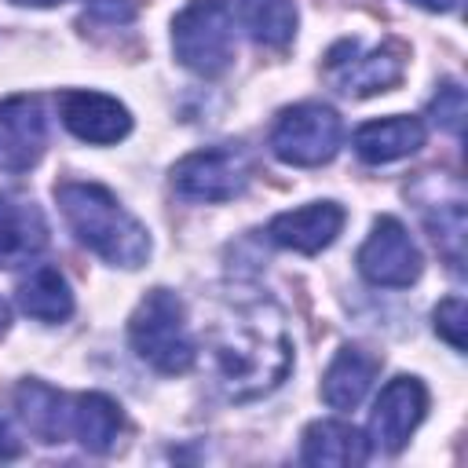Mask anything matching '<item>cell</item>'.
Returning a JSON list of instances; mask_svg holds the SVG:
<instances>
[{"instance_id":"9","label":"cell","mask_w":468,"mask_h":468,"mask_svg":"<svg viewBox=\"0 0 468 468\" xmlns=\"http://www.w3.org/2000/svg\"><path fill=\"white\" fill-rule=\"evenodd\" d=\"M428 413V391L417 377H391L369 413V446L399 453Z\"/></svg>"},{"instance_id":"23","label":"cell","mask_w":468,"mask_h":468,"mask_svg":"<svg viewBox=\"0 0 468 468\" xmlns=\"http://www.w3.org/2000/svg\"><path fill=\"white\" fill-rule=\"evenodd\" d=\"M464 329H468L464 300H461V296H446V300L435 307V333H439L453 351H464Z\"/></svg>"},{"instance_id":"26","label":"cell","mask_w":468,"mask_h":468,"mask_svg":"<svg viewBox=\"0 0 468 468\" xmlns=\"http://www.w3.org/2000/svg\"><path fill=\"white\" fill-rule=\"evenodd\" d=\"M410 4H417L424 11H457L461 7V0H410Z\"/></svg>"},{"instance_id":"27","label":"cell","mask_w":468,"mask_h":468,"mask_svg":"<svg viewBox=\"0 0 468 468\" xmlns=\"http://www.w3.org/2000/svg\"><path fill=\"white\" fill-rule=\"evenodd\" d=\"M11 4H26V7H55V4H66V0H11Z\"/></svg>"},{"instance_id":"18","label":"cell","mask_w":468,"mask_h":468,"mask_svg":"<svg viewBox=\"0 0 468 468\" xmlns=\"http://www.w3.org/2000/svg\"><path fill=\"white\" fill-rule=\"evenodd\" d=\"M18 307L37 322H66L73 314V292L69 282L51 263L29 267V274L18 278Z\"/></svg>"},{"instance_id":"19","label":"cell","mask_w":468,"mask_h":468,"mask_svg":"<svg viewBox=\"0 0 468 468\" xmlns=\"http://www.w3.org/2000/svg\"><path fill=\"white\" fill-rule=\"evenodd\" d=\"M15 406L26 428L40 442H62L66 439V395L48 388L44 380H22L15 388Z\"/></svg>"},{"instance_id":"15","label":"cell","mask_w":468,"mask_h":468,"mask_svg":"<svg viewBox=\"0 0 468 468\" xmlns=\"http://www.w3.org/2000/svg\"><path fill=\"white\" fill-rule=\"evenodd\" d=\"M424 146V124L417 117H380L355 132V154L366 165H388L399 157H410Z\"/></svg>"},{"instance_id":"4","label":"cell","mask_w":468,"mask_h":468,"mask_svg":"<svg viewBox=\"0 0 468 468\" xmlns=\"http://www.w3.org/2000/svg\"><path fill=\"white\" fill-rule=\"evenodd\" d=\"M176 58L197 77H219L234 62V7L223 0H190L172 18Z\"/></svg>"},{"instance_id":"25","label":"cell","mask_w":468,"mask_h":468,"mask_svg":"<svg viewBox=\"0 0 468 468\" xmlns=\"http://www.w3.org/2000/svg\"><path fill=\"white\" fill-rule=\"evenodd\" d=\"M22 453V435L15 428V420L0 410V457H18Z\"/></svg>"},{"instance_id":"22","label":"cell","mask_w":468,"mask_h":468,"mask_svg":"<svg viewBox=\"0 0 468 468\" xmlns=\"http://www.w3.org/2000/svg\"><path fill=\"white\" fill-rule=\"evenodd\" d=\"M431 121L453 135H461V124H464V88L457 80H446L439 88V95L431 99Z\"/></svg>"},{"instance_id":"5","label":"cell","mask_w":468,"mask_h":468,"mask_svg":"<svg viewBox=\"0 0 468 468\" xmlns=\"http://www.w3.org/2000/svg\"><path fill=\"white\" fill-rule=\"evenodd\" d=\"M340 139H344V124L336 110L322 102H296L278 113L271 128V154L285 165L314 168L340 150Z\"/></svg>"},{"instance_id":"8","label":"cell","mask_w":468,"mask_h":468,"mask_svg":"<svg viewBox=\"0 0 468 468\" xmlns=\"http://www.w3.org/2000/svg\"><path fill=\"white\" fill-rule=\"evenodd\" d=\"M420 249L410 238V230L395 219V216H380L366 238V245L358 249V271L366 282L380 285V289H406L420 278Z\"/></svg>"},{"instance_id":"14","label":"cell","mask_w":468,"mask_h":468,"mask_svg":"<svg viewBox=\"0 0 468 468\" xmlns=\"http://www.w3.org/2000/svg\"><path fill=\"white\" fill-rule=\"evenodd\" d=\"M48 245L44 212L15 194H0V267L29 263Z\"/></svg>"},{"instance_id":"28","label":"cell","mask_w":468,"mask_h":468,"mask_svg":"<svg viewBox=\"0 0 468 468\" xmlns=\"http://www.w3.org/2000/svg\"><path fill=\"white\" fill-rule=\"evenodd\" d=\"M7 318H11V311H7V303H4V300H0V333H4V329H7Z\"/></svg>"},{"instance_id":"1","label":"cell","mask_w":468,"mask_h":468,"mask_svg":"<svg viewBox=\"0 0 468 468\" xmlns=\"http://www.w3.org/2000/svg\"><path fill=\"white\" fill-rule=\"evenodd\" d=\"M212 362L219 388L234 402L274 391L292 369V340L274 303L238 307L212 329Z\"/></svg>"},{"instance_id":"16","label":"cell","mask_w":468,"mask_h":468,"mask_svg":"<svg viewBox=\"0 0 468 468\" xmlns=\"http://www.w3.org/2000/svg\"><path fill=\"white\" fill-rule=\"evenodd\" d=\"M300 457L307 464H333V468H355L369 457V439L344 424V420H314L303 431Z\"/></svg>"},{"instance_id":"11","label":"cell","mask_w":468,"mask_h":468,"mask_svg":"<svg viewBox=\"0 0 468 468\" xmlns=\"http://www.w3.org/2000/svg\"><path fill=\"white\" fill-rule=\"evenodd\" d=\"M58 113H62V124L80 143L110 146L132 132V113L124 110V102H117L113 95H102V91H84V88L62 91Z\"/></svg>"},{"instance_id":"21","label":"cell","mask_w":468,"mask_h":468,"mask_svg":"<svg viewBox=\"0 0 468 468\" xmlns=\"http://www.w3.org/2000/svg\"><path fill=\"white\" fill-rule=\"evenodd\" d=\"M420 216L435 238V245L450 260V267L461 271V263H464V194H461V186L453 190L450 201L446 197H439V201L420 197Z\"/></svg>"},{"instance_id":"13","label":"cell","mask_w":468,"mask_h":468,"mask_svg":"<svg viewBox=\"0 0 468 468\" xmlns=\"http://www.w3.org/2000/svg\"><path fill=\"white\" fill-rule=\"evenodd\" d=\"M124 431L121 406L102 391L66 395V439H77L91 453H110Z\"/></svg>"},{"instance_id":"3","label":"cell","mask_w":468,"mask_h":468,"mask_svg":"<svg viewBox=\"0 0 468 468\" xmlns=\"http://www.w3.org/2000/svg\"><path fill=\"white\" fill-rule=\"evenodd\" d=\"M132 351L157 373H186L194 366V336L183 300L172 289H150L128 318Z\"/></svg>"},{"instance_id":"17","label":"cell","mask_w":468,"mask_h":468,"mask_svg":"<svg viewBox=\"0 0 468 468\" xmlns=\"http://www.w3.org/2000/svg\"><path fill=\"white\" fill-rule=\"evenodd\" d=\"M380 369V358L362 347H340L322 377V399L333 410H355L366 391L373 388V377Z\"/></svg>"},{"instance_id":"2","label":"cell","mask_w":468,"mask_h":468,"mask_svg":"<svg viewBox=\"0 0 468 468\" xmlns=\"http://www.w3.org/2000/svg\"><path fill=\"white\" fill-rule=\"evenodd\" d=\"M55 197L77 241L88 245L95 256H102L113 267H128V271L146 263L150 256L146 227L102 183L66 179L55 186Z\"/></svg>"},{"instance_id":"24","label":"cell","mask_w":468,"mask_h":468,"mask_svg":"<svg viewBox=\"0 0 468 468\" xmlns=\"http://www.w3.org/2000/svg\"><path fill=\"white\" fill-rule=\"evenodd\" d=\"M139 11V0H88V15L110 26H124L132 22Z\"/></svg>"},{"instance_id":"10","label":"cell","mask_w":468,"mask_h":468,"mask_svg":"<svg viewBox=\"0 0 468 468\" xmlns=\"http://www.w3.org/2000/svg\"><path fill=\"white\" fill-rule=\"evenodd\" d=\"M48 143V121L37 95H11L0 102V168L26 172Z\"/></svg>"},{"instance_id":"20","label":"cell","mask_w":468,"mask_h":468,"mask_svg":"<svg viewBox=\"0 0 468 468\" xmlns=\"http://www.w3.org/2000/svg\"><path fill=\"white\" fill-rule=\"evenodd\" d=\"M234 22L260 48H285L296 37V4L292 0H238Z\"/></svg>"},{"instance_id":"12","label":"cell","mask_w":468,"mask_h":468,"mask_svg":"<svg viewBox=\"0 0 468 468\" xmlns=\"http://www.w3.org/2000/svg\"><path fill=\"white\" fill-rule=\"evenodd\" d=\"M344 208L336 201H311L303 208H289V212H278L267 227L271 241L282 245V249H296L303 256H314L322 252L325 245L336 241L340 227H344Z\"/></svg>"},{"instance_id":"6","label":"cell","mask_w":468,"mask_h":468,"mask_svg":"<svg viewBox=\"0 0 468 468\" xmlns=\"http://www.w3.org/2000/svg\"><path fill=\"white\" fill-rule=\"evenodd\" d=\"M249 179H252V157L234 143L194 150L172 168V190L186 201H205V205L238 197L249 186Z\"/></svg>"},{"instance_id":"7","label":"cell","mask_w":468,"mask_h":468,"mask_svg":"<svg viewBox=\"0 0 468 468\" xmlns=\"http://www.w3.org/2000/svg\"><path fill=\"white\" fill-rule=\"evenodd\" d=\"M325 80L344 95H377L402 80L406 73V48L388 40L380 48L362 51L358 40H340L325 51Z\"/></svg>"}]
</instances>
